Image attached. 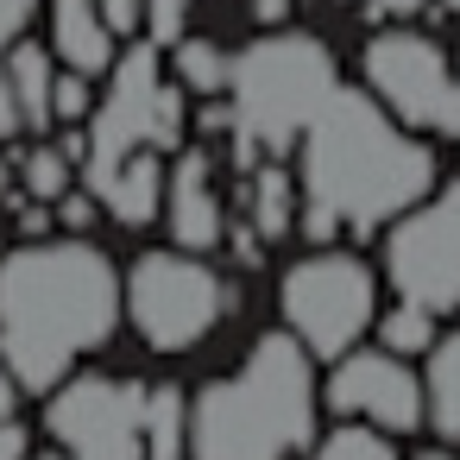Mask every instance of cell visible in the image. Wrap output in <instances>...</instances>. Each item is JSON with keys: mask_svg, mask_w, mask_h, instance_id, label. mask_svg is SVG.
I'll list each match as a JSON object with an SVG mask.
<instances>
[{"mask_svg": "<svg viewBox=\"0 0 460 460\" xmlns=\"http://www.w3.org/2000/svg\"><path fill=\"white\" fill-rule=\"evenodd\" d=\"M120 328V271L83 234L20 240L0 259V359L13 385L45 397Z\"/></svg>", "mask_w": 460, "mask_h": 460, "instance_id": "cell-1", "label": "cell"}, {"mask_svg": "<svg viewBox=\"0 0 460 460\" xmlns=\"http://www.w3.org/2000/svg\"><path fill=\"white\" fill-rule=\"evenodd\" d=\"M296 196L322 215H334L353 234H372L397 221L410 202L435 190V152L397 127L366 89H334L315 120L296 133Z\"/></svg>", "mask_w": 460, "mask_h": 460, "instance_id": "cell-2", "label": "cell"}, {"mask_svg": "<svg viewBox=\"0 0 460 460\" xmlns=\"http://www.w3.org/2000/svg\"><path fill=\"white\" fill-rule=\"evenodd\" d=\"M190 460H290L315 441V372L309 353L278 328L259 334L240 372L183 397Z\"/></svg>", "mask_w": 460, "mask_h": 460, "instance_id": "cell-3", "label": "cell"}, {"mask_svg": "<svg viewBox=\"0 0 460 460\" xmlns=\"http://www.w3.org/2000/svg\"><path fill=\"white\" fill-rule=\"evenodd\" d=\"M341 89V64L315 32L265 26L246 51L227 58V139L252 171L259 158H284L315 108Z\"/></svg>", "mask_w": 460, "mask_h": 460, "instance_id": "cell-4", "label": "cell"}, {"mask_svg": "<svg viewBox=\"0 0 460 460\" xmlns=\"http://www.w3.org/2000/svg\"><path fill=\"white\" fill-rule=\"evenodd\" d=\"M108 95L89 108L83 133H89V152H83V190H95L127 152L152 146V152H177L183 133H190V95L158 70V45L152 39H127V51H114L108 64Z\"/></svg>", "mask_w": 460, "mask_h": 460, "instance_id": "cell-5", "label": "cell"}, {"mask_svg": "<svg viewBox=\"0 0 460 460\" xmlns=\"http://www.w3.org/2000/svg\"><path fill=\"white\" fill-rule=\"evenodd\" d=\"M120 315L139 328V341L152 353H190L215 334V322L227 315V284L215 265H202L183 246H158L139 252L120 278Z\"/></svg>", "mask_w": 460, "mask_h": 460, "instance_id": "cell-6", "label": "cell"}, {"mask_svg": "<svg viewBox=\"0 0 460 460\" xmlns=\"http://www.w3.org/2000/svg\"><path fill=\"white\" fill-rule=\"evenodd\" d=\"M278 303H284V334L309 359L347 353L378 322V284H372L366 259L359 252H334V246H315L309 259H296L284 271Z\"/></svg>", "mask_w": 460, "mask_h": 460, "instance_id": "cell-7", "label": "cell"}, {"mask_svg": "<svg viewBox=\"0 0 460 460\" xmlns=\"http://www.w3.org/2000/svg\"><path fill=\"white\" fill-rule=\"evenodd\" d=\"M359 70H366V89L372 102L410 127V133H441V139H460V83H454V58L429 39V32H372L366 51H359Z\"/></svg>", "mask_w": 460, "mask_h": 460, "instance_id": "cell-8", "label": "cell"}, {"mask_svg": "<svg viewBox=\"0 0 460 460\" xmlns=\"http://www.w3.org/2000/svg\"><path fill=\"white\" fill-rule=\"evenodd\" d=\"M51 454L26 460H139L146 454V385L114 372H76L45 391Z\"/></svg>", "mask_w": 460, "mask_h": 460, "instance_id": "cell-9", "label": "cell"}, {"mask_svg": "<svg viewBox=\"0 0 460 460\" xmlns=\"http://www.w3.org/2000/svg\"><path fill=\"white\" fill-rule=\"evenodd\" d=\"M385 278L397 303H416L429 315L460 309V183L429 190L410 202L385 234Z\"/></svg>", "mask_w": 460, "mask_h": 460, "instance_id": "cell-10", "label": "cell"}, {"mask_svg": "<svg viewBox=\"0 0 460 460\" xmlns=\"http://www.w3.org/2000/svg\"><path fill=\"white\" fill-rule=\"evenodd\" d=\"M328 410L347 422H372L385 435H410V429H422V378L403 353L353 341L347 353H334Z\"/></svg>", "mask_w": 460, "mask_h": 460, "instance_id": "cell-11", "label": "cell"}, {"mask_svg": "<svg viewBox=\"0 0 460 460\" xmlns=\"http://www.w3.org/2000/svg\"><path fill=\"white\" fill-rule=\"evenodd\" d=\"M215 164H208V152H190V146H177L171 152V171H164V221H171V240L183 246V252H208V246H221V234H227V215H221V196H215V177H208Z\"/></svg>", "mask_w": 460, "mask_h": 460, "instance_id": "cell-12", "label": "cell"}, {"mask_svg": "<svg viewBox=\"0 0 460 460\" xmlns=\"http://www.w3.org/2000/svg\"><path fill=\"white\" fill-rule=\"evenodd\" d=\"M39 7L51 13V58L64 70H83V76H108L120 39L108 32L102 7L95 0H39Z\"/></svg>", "mask_w": 460, "mask_h": 460, "instance_id": "cell-13", "label": "cell"}, {"mask_svg": "<svg viewBox=\"0 0 460 460\" xmlns=\"http://www.w3.org/2000/svg\"><path fill=\"white\" fill-rule=\"evenodd\" d=\"M120 227H146V221H158V202H164V152H152V146H139V152H127L95 190H89Z\"/></svg>", "mask_w": 460, "mask_h": 460, "instance_id": "cell-14", "label": "cell"}, {"mask_svg": "<svg viewBox=\"0 0 460 460\" xmlns=\"http://www.w3.org/2000/svg\"><path fill=\"white\" fill-rule=\"evenodd\" d=\"M0 70H7V102L20 114V133H51V76H58L51 45L20 32L7 45V58H0Z\"/></svg>", "mask_w": 460, "mask_h": 460, "instance_id": "cell-15", "label": "cell"}, {"mask_svg": "<svg viewBox=\"0 0 460 460\" xmlns=\"http://www.w3.org/2000/svg\"><path fill=\"white\" fill-rule=\"evenodd\" d=\"M422 422L441 441H460V334L429 341V372H422Z\"/></svg>", "mask_w": 460, "mask_h": 460, "instance_id": "cell-16", "label": "cell"}, {"mask_svg": "<svg viewBox=\"0 0 460 460\" xmlns=\"http://www.w3.org/2000/svg\"><path fill=\"white\" fill-rule=\"evenodd\" d=\"M227 58H234V51H221L215 39L177 32V39H171V83H177L183 95L215 102V95H227Z\"/></svg>", "mask_w": 460, "mask_h": 460, "instance_id": "cell-17", "label": "cell"}, {"mask_svg": "<svg viewBox=\"0 0 460 460\" xmlns=\"http://www.w3.org/2000/svg\"><path fill=\"white\" fill-rule=\"evenodd\" d=\"M252 171H259L252 177V234L271 246V240H284L296 227V177L278 158H259Z\"/></svg>", "mask_w": 460, "mask_h": 460, "instance_id": "cell-18", "label": "cell"}, {"mask_svg": "<svg viewBox=\"0 0 460 460\" xmlns=\"http://www.w3.org/2000/svg\"><path fill=\"white\" fill-rule=\"evenodd\" d=\"M139 460H190L183 391L177 385H146V454Z\"/></svg>", "mask_w": 460, "mask_h": 460, "instance_id": "cell-19", "label": "cell"}, {"mask_svg": "<svg viewBox=\"0 0 460 460\" xmlns=\"http://www.w3.org/2000/svg\"><path fill=\"white\" fill-rule=\"evenodd\" d=\"M13 177L26 183V196H32V202H58V196L70 190L76 164H70L58 146H32V152H13Z\"/></svg>", "mask_w": 460, "mask_h": 460, "instance_id": "cell-20", "label": "cell"}, {"mask_svg": "<svg viewBox=\"0 0 460 460\" xmlns=\"http://www.w3.org/2000/svg\"><path fill=\"white\" fill-rule=\"evenodd\" d=\"M309 460H397V447H391V435L372 429V422H341V429H328V435L315 441Z\"/></svg>", "mask_w": 460, "mask_h": 460, "instance_id": "cell-21", "label": "cell"}, {"mask_svg": "<svg viewBox=\"0 0 460 460\" xmlns=\"http://www.w3.org/2000/svg\"><path fill=\"white\" fill-rule=\"evenodd\" d=\"M429 341H435V315L429 309H416V303H397L385 322H378V347H391V353H429Z\"/></svg>", "mask_w": 460, "mask_h": 460, "instance_id": "cell-22", "label": "cell"}, {"mask_svg": "<svg viewBox=\"0 0 460 460\" xmlns=\"http://www.w3.org/2000/svg\"><path fill=\"white\" fill-rule=\"evenodd\" d=\"M89 108H95V76H83V70H58V76H51V127L89 120Z\"/></svg>", "mask_w": 460, "mask_h": 460, "instance_id": "cell-23", "label": "cell"}, {"mask_svg": "<svg viewBox=\"0 0 460 460\" xmlns=\"http://www.w3.org/2000/svg\"><path fill=\"white\" fill-rule=\"evenodd\" d=\"M51 208H58V215H51V227H64V234H89V227L102 221V202H95L89 190H64Z\"/></svg>", "mask_w": 460, "mask_h": 460, "instance_id": "cell-24", "label": "cell"}, {"mask_svg": "<svg viewBox=\"0 0 460 460\" xmlns=\"http://www.w3.org/2000/svg\"><path fill=\"white\" fill-rule=\"evenodd\" d=\"M95 7H102V20H108V32H114L120 45L146 32V0H95Z\"/></svg>", "mask_w": 460, "mask_h": 460, "instance_id": "cell-25", "label": "cell"}, {"mask_svg": "<svg viewBox=\"0 0 460 460\" xmlns=\"http://www.w3.org/2000/svg\"><path fill=\"white\" fill-rule=\"evenodd\" d=\"M347 7L391 13V20H410V13H460V0H347Z\"/></svg>", "mask_w": 460, "mask_h": 460, "instance_id": "cell-26", "label": "cell"}, {"mask_svg": "<svg viewBox=\"0 0 460 460\" xmlns=\"http://www.w3.org/2000/svg\"><path fill=\"white\" fill-rule=\"evenodd\" d=\"M32 454V429L20 416H0V460H26Z\"/></svg>", "mask_w": 460, "mask_h": 460, "instance_id": "cell-27", "label": "cell"}, {"mask_svg": "<svg viewBox=\"0 0 460 460\" xmlns=\"http://www.w3.org/2000/svg\"><path fill=\"white\" fill-rule=\"evenodd\" d=\"M252 20L259 26H284L290 20V0H252Z\"/></svg>", "mask_w": 460, "mask_h": 460, "instance_id": "cell-28", "label": "cell"}, {"mask_svg": "<svg viewBox=\"0 0 460 460\" xmlns=\"http://www.w3.org/2000/svg\"><path fill=\"white\" fill-rule=\"evenodd\" d=\"M20 397H26V391L13 385V372H7V359H0V416H13V410H20Z\"/></svg>", "mask_w": 460, "mask_h": 460, "instance_id": "cell-29", "label": "cell"}, {"mask_svg": "<svg viewBox=\"0 0 460 460\" xmlns=\"http://www.w3.org/2000/svg\"><path fill=\"white\" fill-rule=\"evenodd\" d=\"M13 196V152H0V202Z\"/></svg>", "mask_w": 460, "mask_h": 460, "instance_id": "cell-30", "label": "cell"}, {"mask_svg": "<svg viewBox=\"0 0 460 460\" xmlns=\"http://www.w3.org/2000/svg\"><path fill=\"white\" fill-rule=\"evenodd\" d=\"M416 460H447V454H441V447H429V454H416Z\"/></svg>", "mask_w": 460, "mask_h": 460, "instance_id": "cell-31", "label": "cell"}, {"mask_svg": "<svg viewBox=\"0 0 460 460\" xmlns=\"http://www.w3.org/2000/svg\"><path fill=\"white\" fill-rule=\"evenodd\" d=\"M454 83H460V51H454Z\"/></svg>", "mask_w": 460, "mask_h": 460, "instance_id": "cell-32", "label": "cell"}]
</instances>
